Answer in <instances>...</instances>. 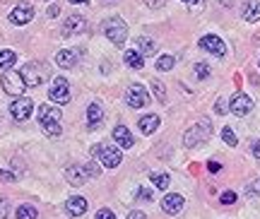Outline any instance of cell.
I'll list each match as a JSON object with an SVG mask.
<instances>
[{
    "label": "cell",
    "instance_id": "17",
    "mask_svg": "<svg viewBox=\"0 0 260 219\" xmlns=\"http://www.w3.org/2000/svg\"><path fill=\"white\" fill-rule=\"evenodd\" d=\"M113 142H118V147H123V149H130L135 145V140H133V135H130V130L125 126H116L113 128Z\"/></svg>",
    "mask_w": 260,
    "mask_h": 219
},
{
    "label": "cell",
    "instance_id": "3",
    "mask_svg": "<svg viewBox=\"0 0 260 219\" xmlns=\"http://www.w3.org/2000/svg\"><path fill=\"white\" fill-rule=\"evenodd\" d=\"M104 34L113 46H123L125 39H128V27H125V22L121 17H111L104 22Z\"/></svg>",
    "mask_w": 260,
    "mask_h": 219
},
{
    "label": "cell",
    "instance_id": "43",
    "mask_svg": "<svg viewBox=\"0 0 260 219\" xmlns=\"http://www.w3.org/2000/svg\"><path fill=\"white\" fill-rule=\"evenodd\" d=\"M219 3H222L224 8H232V5H234V0H219Z\"/></svg>",
    "mask_w": 260,
    "mask_h": 219
},
{
    "label": "cell",
    "instance_id": "4",
    "mask_svg": "<svg viewBox=\"0 0 260 219\" xmlns=\"http://www.w3.org/2000/svg\"><path fill=\"white\" fill-rule=\"evenodd\" d=\"M210 135H212V123H210V120H200V123H195L193 128L186 130V135H183V145L195 147V145H200V142H205Z\"/></svg>",
    "mask_w": 260,
    "mask_h": 219
},
{
    "label": "cell",
    "instance_id": "36",
    "mask_svg": "<svg viewBox=\"0 0 260 219\" xmlns=\"http://www.w3.org/2000/svg\"><path fill=\"white\" fill-rule=\"evenodd\" d=\"M183 3H186L188 8H193V10H200L205 5V0H183Z\"/></svg>",
    "mask_w": 260,
    "mask_h": 219
},
{
    "label": "cell",
    "instance_id": "16",
    "mask_svg": "<svg viewBox=\"0 0 260 219\" xmlns=\"http://www.w3.org/2000/svg\"><path fill=\"white\" fill-rule=\"evenodd\" d=\"M65 212H68L70 217H82L84 212H87V200L80 198V195H73L70 200L65 202Z\"/></svg>",
    "mask_w": 260,
    "mask_h": 219
},
{
    "label": "cell",
    "instance_id": "1",
    "mask_svg": "<svg viewBox=\"0 0 260 219\" xmlns=\"http://www.w3.org/2000/svg\"><path fill=\"white\" fill-rule=\"evenodd\" d=\"M60 118H63L60 109L51 106V104H44V106L39 109V123H41V128H44V133H46L48 137L60 135Z\"/></svg>",
    "mask_w": 260,
    "mask_h": 219
},
{
    "label": "cell",
    "instance_id": "33",
    "mask_svg": "<svg viewBox=\"0 0 260 219\" xmlns=\"http://www.w3.org/2000/svg\"><path fill=\"white\" fill-rule=\"evenodd\" d=\"M8 212H10V205L5 198H0V219H8Z\"/></svg>",
    "mask_w": 260,
    "mask_h": 219
},
{
    "label": "cell",
    "instance_id": "14",
    "mask_svg": "<svg viewBox=\"0 0 260 219\" xmlns=\"http://www.w3.org/2000/svg\"><path fill=\"white\" fill-rule=\"evenodd\" d=\"M84 29H87V19L82 15H70L63 24V37H77V34H82Z\"/></svg>",
    "mask_w": 260,
    "mask_h": 219
},
{
    "label": "cell",
    "instance_id": "9",
    "mask_svg": "<svg viewBox=\"0 0 260 219\" xmlns=\"http://www.w3.org/2000/svg\"><path fill=\"white\" fill-rule=\"evenodd\" d=\"M125 101H128V106H133V109H142V106L149 104V94L142 84H130L128 91H125Z\"/></svg>",
    "mask_w": 260,
    "mask_h": 219
},
{
    "label": "cell",
    "instance_id": "15",
    "mask_svg": "<svg viewBox=\"0 0 260 219\" xmlns=\"http://www.w3.org/2000/svg\"><path fill=\"white\" fill-rule=\"evenodd\" d=\"M183 205H186L183 195H178V193H169V195H164V200H161V210L167 212V214H178V212L183 210Z\"/></svg>",
    "mask_w": 260,
    "mask_h": 219
},
{
    "label": "cell",
    "instance_id": "35",
    "mask_svg": "<svg viewBox=\"0 0 260 219\" xmlns=\"http://www.w3.org/2000/svg\"><path fill=\"white\" fill-rule=\"evenodd\" d=\"M142 3H145V5H147V8H164V3H167V0H142Z\"/></svg>",
    "mask_w": 260,
    "mask_h": 219
},
{
    "label": "cell",
    "instance_id": "31",
    "mask_svg": "<svg viewBox=\"0 0 260 219\" xmlns=\"http://www.w3.org/2000/svg\"><path fill=\"white\" fill-rule=\"evenodd\" d=\"M219 202H222V205H234V202H236V193H234V191L222 193V198H219Z\"/></svg>",
    "mask_w": 260,
    "mask_h": 219
},
{
    "label": "cell",
    "instance_id": "18",
    "mask_svg": "<svg viewBox=\"0 0 260 219\" xmlns=\"http://www.w3.org/2000/svg\"><path fill=\"white\" fill-rule=\"evenodd\" d=\"M241 17L246 22H258L260 19V0H246L241 8Z\"/></svg>",
    "mask_w": 260,
    "mask_h": 219
},
{
    "label": "cell",
    "instance_id": "20",
    "mask_svg": "<svg viewBox=\"0 0 260 219\" xmlns=\"http://www.w3.org/2000/svg\"><path fill=\"white\" fill-rule=\"evenodd\" d=\"M104 118V111L99 104H89L87 106V120H89V128H99Z\"/></svg>",
    "mask_w": 260,
    "mask_h": 219
},
{
    "label": "cell",
    "instance_id": "38",
    "mask_svg": "<svg viewBox=\"0 0 260 219\" xmlns=\"http://www.w3.org/2000/svg\"><path fill=\"white\" fill-rule=\"evenodd\" d=\"M0 181H5V183L15 181V174H10V171H3V169H0Z\"/></svg>",
    "mask_w": 260,
    "mask_h": 219
},
{
    "label": "cell",
    "instance_id": "22",
    "mask_svg": "<svg viewBox=\"0 0 260 219\" xmlns=\"http://www.w3.org/2000/svg\"><path fill=\"white\" fill-rule=\"evenodd\" d=\"M56 65H60V68H75L77 65V53H73V51H58L56 53Z\"/></svg>",
    "mask_w": 260,
    "mask_h": 219
},
{
    "label": "cell",
    "instance_id": "39",
    "mask_svg": "<svg viewBox=\"0 0 260 219\" xmlns=\"http://www.w3.org/2000/svg\"><path fill=\"white\" fill-rule=\"evenodd\" d=\"M125 219H147V214H145V212H140V210H135V212H130Z\"/></svg>",
    "mask_w": 260,
    "mask_h": 219
},
{
    "label": "cell",
    "instance_id": "10",
    "mask_svg": "<svg viewBox=\"0 0 260 219\" xmlns=\"http://www.w3.org/2000/svg\"><path fill=\"white\" fill-rule=\"evenodd\" d=\"M31 111H34V101L27 99V97H17V99L10 104V113H12V118L15 120H27L31 116Z\"/></svg>",
    "mask_w": 260,
    "mask_h": 219
},
{
    "label": "cell",
    "instance_id": "44",
    "mask_svg": "<svg viewBox=\"0 0 260 219\" xmlns=\"http://www.w3.org/2000/svg\"><path fill=\"white\" fill-rule=\"evenodd\" d=\"M70 3H77V5H89V0H70Z\"/></svg>",
    "mask_w": 260,
    "mask_h": 219
},
{
    "label": "cell",
    "instance_id": "6",
    "mask_svg": "<svg viewBox=\"0 0 260 219\" xmlns=\"http://www.w3.org/2000/svg\"><path fill=\"white\" fill-rule=\"evenodd\" d=\"M48 99L53 104H68L70 101V84L65 77H56L48 87Z\"/></svg>",
    "mask_w": 260,
    "mask_h": 219
},
{
    "label": "cell",
    "instance_id": "32",
    "mask_svg": "<svg viewBox=\"0 0 260 219\" xmlns=\"http://www.w3.org/2000/svg\"><path fill=\"white\" fill-rule=\"evenodd\" d=\"M138 200L149 202L152 200V191H147V188H138Z\"/></svg>",
    "mask_w": 260,
    "mask_h": 219
},
{
    "label": "cell",
    "instance_id": "34",
    "mask_svg": "<svg viewBox=\"0 0 260 219\" xmlns=\"http://www.w3.org/2000/svg\"><path fill=\"white\" fill-rule=\"evenodd\" d=\"M96 219H116V214H113L111 210H106V207H104V210L96 212Z\"/></svg>",
    "mask_w": 260,
    "mask_h": 219
},
{
    "label": "cell",
    "instance_id": "25",
    "mask_svg": "<svg viewBox=\"0 0 260 219\" xmlns=\"http://www.w3.org/2000/svg\"><path fill=\"white\" fill-rule=\"evenodd\" d=\"M17 53L15 51H0V70H8L10 65H15Z\"/></svg>",
    "mask_w": 260,
    "mask_h": 219
},
{
    "label": "cell",
    "instance_id": "29",
    "mask_svg": "<svg viewBox=\"0 0 260 219\" xmlns=\"http://www.w3.org/2000/svg\"><path fill=\"white\" fill-rule=\"evenodd\" d=\"M222 140H224V142H226L229 147H236V145H239V140H236V133H234L232 128H224V130H222Z\"/></svg>",
    "mask_w": 260,
    "mask_h": 219
},
{
    "label": "cell",
    "instance_id": "26",
    "mask_svg": "<svg viewBox=\"0 0 260 219\" xmlns=\"http://www.w3.org/2000/svg\"><path fill=\"white\" fill-rule=\"evenodd\" d=\"M149 181L154 183V188H159V191H167L169 183H171V178H169V174H152V176H149Z\"/></svg>",
    "mask_w": 260,
    "mask_h": 219
},
{
    "label": "cell",
    "instance_id": "8",
    "mask_svg": "<svg viewBox=\"0 0 260 219\" xmlns=\"http://www.w3.org/2000/svg\"><path fill=\"white\" fill-rule=\"evenodd\" d=\"M99 162H102L106 169H116V166L123 162V157H121V149L116 145H99Z\"/></svg>",
    "mask_w": 260,
    "mask_h": 219
},
{
    "label": "cell",
    "instance_id": "5",
    "mask_svg": "<svg viewBox=\"0 0 260 219\" xmlns=\"http://www.w3.org/2000/svg\"><path fill=\"white\" fill-rule=\"evenodd\" d=\"M0 84H3V89L12 94V97H22V91L27 89V82H24V77L22 73L17 70H8V73L0 77Z\"/></svg>",
    "mask_w": 260,
    "mask_h": 219
},
{
    "label": "cell",
    "instance_id": "12",
    "mask_svg": "<svg viewBox=\"0 0 260 219\" xmlns=\"http://www.w3.org/2000/svg\"><path fill=\"white\" fill-rule=\"evenodd\" d=\"M200 48H203V51H207V53L217 55V58L226 55V44H224L219 37H214V34H207V37L200 39Z\"/></svg>",
    "mask_w": 260,
    "mask_h": 219
},
{
    "label": "cell",
    "instance_id": "19",
    "mask_svg": "<svg viewBox=\"0 0 260 219\" xmlns=\"http://www.w3.org/2000/svg\"><path fill=\"white\" fill-rule=\"evenodd\" d=\"M135 46H138L135 51H138L142 58H145V55H154V53H157V44H154L152 39H147V37L135 39Z\"/></svg>",
    "mask_w": 260,
    "mask_h": 219
},
{
    "label": "cell",
    "instance_id": "30",
    "mask_svg": "<svg viewBox=\"0 0 260 219\" xmlns=\"http://www.w3.org/2000/svg\"><path fill=\"white\" fill-rule=\"evenodd\" d=\"M195 77H198V80H207V77H210V65L195 63Z\"/></svg>",
    "mask_w": 260,
    "mask_h": 219
},
{
    "label": "cell",
    "instance_id": "27",
    "mask_svg": "<svg viewBox=\"0 0 260 219\" xmlns=\"http://www.w3.org/2000/svg\"><path fill=\"white\" fill-rule=\"evenodd\" d=\"M149 87H152V91H154V97L159 99V104H164V101H167V89H164V84L159 82V80H152Z\"/></svg>",
    "mask_w": 260,
    "mask_h": 219
},
{
    "label": "cell",
    "instance_id": "24",
    "mask_svg": "<svg viewBox=\"0 0 260 219\" xmlns=\"http://www.w3.org/2000/svg\"><path fill=\"white\" fill-rule=\"evenodd\" d=\"M39 212L34 205H19L17 207V219H37Z\"/></svg>",
    "mask_w": 260,
    "mask_h": 219
},
{
    "label": "cell",
    "instance_id": "7",
    "mask_svg": "<svg viewBox=\"0 0 260 219\" xmlns=\"http://www.w3.org/2000/svg\"><path fill=\"white\" fill-rule=\"evenodd\" d=\"M22 77L27 87H39V84L46 80V65L44 63H29L24 70H22Z\"/></svg>",
    "mask_w": 260,
    "mask_h": 219
},
{
    "label": "cell",
    "instance_id": "37",
    "mask_svg": "<svg viewBox=\"0 0 260 219\" xmlns=\"http://www.w3.org/2000/svg\"><path fill=\"white\" fill-rule=\"evenodd\" d=\"M251 154L255 157V159H260V140H253V145H251Z\"/></svg>",
    "mask_w": 260,
    "mask_h": 219
},
{
    "label": "cell",
    "instance_id": "2",
    "mask_svg": "<svg viewBox=\"0 0 260 219\" xmlns=\"http://www.w3.org/2000/svg\"><path fill=\"white\" fill-rule=\"evenodd\" d=\"M99 166L94 164V162H87V164H73L65 169V178L70 185H84V183L89 181L92 176H99Z\"/></svg>",
    "mask_w": 260,
    "mask_h": 219
},
{
    "label": "cell",
    "instance_id": "40",
    "mask_svg": "<svg viewBox=\"0 0 260 219\" xmlns=\"http://www.w3.org/2000/svg\"><path fill=\"white\" fill-rule=\"evenodd\" d=\"M214 111H217V113H226V101L219 99L217 101V106H214Z\"/></svg>",
    "mask_w": 260,
    "mask_h": 219
},
{
    "label": "cell",
    "instance_id": "23",
    "mask_svg": "<svg viewBox=\"0 0 260 219\" xmlns=\"http://www.w3.org/2000/svg\"><path fill=\"white\" fill-rule=\"evenodd\" d=\"M123 58H125V65H128V68H133V70H140V68L145 65V58H142L135 48L125 51V55H123Z\"/></svg>",
    "mask_w": 260,
    "mask_h": 219
},
{
    "label": "cell",
    "instance_id": "28",
    "mask_svg": "<svg viewBox=\"0 0 260 219\" xmlns=\"http://www.w3.org/2000/svg\"><path fill=\"white\" fill-rule=\"evenodd\" d=\"M174 63H176V60H174V55H161V58L157 60V70L167 73V70H171V68H174Z\"/></svg>",
    "mask_w": 260,
    "mask_h": 219
},
{
    "label": "cell",
    "instance_id": "41",
    "mask_svg": "<svg viewBox=\"0 0 260 219\" xmlns=\"http://www.w3.org/2000/svg\"><path fill=\"white\" fill-rule=\"evenodd\" d=\"M58 12H60V8H56V5H51V8H48V17H58Z\"/></svg>",
    "mask_w": 260,
    "mask_h": 219
},
{
    "label": "cell",
    "instance_id": "13",
    "mask_svg": "<svg viewBox=\"0 0 260 219\" xmlns=\"http://www.w3.org/2000/svg\"><path fill=\"white\" fill-rule=\"evenodd\" d=\"M251 109H253L251 97H246V94H241V91H239V94H234L232 101H229V111H232L234 116H248Z\"/></svg>",
    "mask_w": 260,
    "mask_h": 219
},
{
    "label": "cell",
    "instance_id": "11",
    "mask_svg": "<svg viewBox=\"0 0 260 219\" xmlns=\"http://www.w3.org/2000/svg\"><path fill=\"white\" fill-rule=\"evenodd\" d=\"M31 19H34V8H31L29 3H19L17 8L10 12V22L17 24V27H24V24H29Z\"/></svg>",
    "mask_w": 260,
    "mask_h": 219
},
{
    "label": "cell",
    "instance_id": "42",
    "mask_svg": "<svg viewBox=\"0 0 260 219\" xmlns=\"http://www.w3.org/2000/svg\"><path fill=\"white\" fill-rule=\"evenodd\" d=\"M207 169H210L212 174H217V171L222 169V164H217V162H210V164H207Z\"/></svg>",
    "mask_w": 260,
    "mask_h": 219
},
{
    "label": "cell",
    "instance_id": "21",
    "mask_svg": "<svg viewBox=\"0 0 260 219\" xmlns=\"http://www.w3.org/2000/svg\"><path fill=\"white\" fill-rule=\"evenodd\" d=\"M157 128H159V116L157 113H149V116H142V118H140V130H142L145 135H152Z\"/></svg>",
    "mask_w": 260,
    "mask_h": 219
}]
</instances>
